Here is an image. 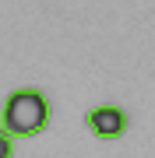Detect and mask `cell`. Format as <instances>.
<instances>
[{"label": "cell", "mask_w": 155, "mask_h": 158, "mask_svg": "<svg viewBox=\"0 0 155 158\" xmlns=\"http://www.w3.org/2000/svg\"><path fill=\"white\" fill-rule=\"evenodd\" d=\"M53 106L39 88H14L0 109V130L11 137H35L50 127Z\"/></svg>", "instance_id": "cell-1"}, {"label": "cell", "mask_w": 155, "mask_h": 158, "mask_svg": "<svg viewBox=\"0 0 155 158\" xmlns=\"http://www.w3.org/2000/svg\"><path fill=\"white\" fill-rule=\"evenodd\" d=\"M85 127L92 130L99 141H116V137L127 134L131 127V116H127L123 106H113V102H102V106L88 109L85 113Z\"/></svg>", "instance_id": "cell-2"}, {"label": "cell", "mask_w": 155, "mask_h": 158, "mask_svg": "<svg viewBox=\"0 0 155 158\" xmlns=\"http://www.w3.org/2000/svg\"><path fill=\"white\" fill-rule=\"evenodd\" d=\"M0 158H14V137L0 130Z\"/></svg>", "instance_id": "cell-3"}]
</instances>
